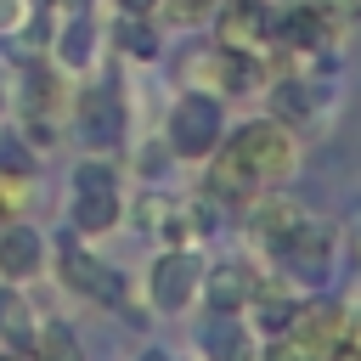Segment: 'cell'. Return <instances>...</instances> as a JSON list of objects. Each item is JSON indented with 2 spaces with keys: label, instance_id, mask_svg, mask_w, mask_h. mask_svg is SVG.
<instances>
[{
  "label": "cell",
  "instance_id": "6da1fadb",
  "mask_svg": "<svg viewBox=\"0 0 361 361\" xmlns=\"http://www.w3.org/2000/svg\"><path fill=\"white\" fill-rule=\"evenodd\" d=\"M288 169H293V135H288L276 118H254V124H243V130L226 141V152H220L214 169H209V186H214L220 197H248V192H259V186L288 180Z\"/></svg>",
  "mask_w": 361,
  "mask_h": 361
},
{
  "label": "cell",
  "instance_id": "7a4b0ae2",
  "mask_svg": "<svg viewBox=\"0 0 361 361\" xmlns=\"http://www.w3.org/2000/svg\"><path fill=\"white\" fill-rule=\"evenodd\" d=\"M169 147L180 158H209L220 147V102L203 96V90H186L169 107Z\"/></svg>",
  "mask_w": 361,
  "mask_h": 361
},
{
  "label": "cell",
  "instance_id": "3957f363",
  "mask_svg": "<svg viewBox=\"0 0 361 361\" xmlns=\"http://www.w3.org/2000/svg\"><path fill=\"white\" fill-rule=\"evenodd\" d=\"M73 124H79V141L85 147H96V152H107V147H118L124 141V96H118V85H85L79 90V102H73Z\"/></svg>",
  "mask_w": 361,
  "mask_h": 361
},
{
  "label": "cell",
  "instance_id": "277c9868",
  "mask_svg": "<svg viewBox=\"0 0 361 361\" xmlns=\"http://www.w3.org/2000/svg\"><path fill=\"white\" fill-rule=\"evenodd\" d=\"M56 276H62L73 293L96 299V305H118V299H124V276H118L107 259L85 254L73 237H62V248H56Z\"/></svg>",
  "mask_w": 361,
  "mask_h": 361
},
{
  "label": "cell",
  "instance_id": "5b68a950",
  "mask_svg": "<svg viewBox=\"0 0 361 361\" xmlns=\"http://www.w3.org/2000/svg\"><path fill=\"white\" fill-rule=\"evenodd\" d=\"M147 293H152V305L158 310H186L192 305V293H197V259L186 254V248H169V254H158V265H152V276H147Z\"/></svg>",
  "mask_w": 361,
  "mask_h": 361
},
{
  "label": "cell",
  "instance_id": "8992f818",
  "mask_svg": "<svg viewBox=\"0 0 361 361\" xmlns=\"http://www.w3.org/2000/svg\"><path fill=\"white\" fill-rule=\"evenodd\" d=\"M214 34H220V51H248V56H254V51L271 39V11H265L259 0H226Z\"/></svg>",
  "mask_w": 361,
  "mask_h": 361
},
{
  "label": "cell",
  "instance_id": "52a82bcc",
  "mask_svg": "<svg viewBox=\"0 0 361 361\" xmlns=\"http://www.w3.org/2000/svg\"><path fill=\"white\" fill-rule=\"evenodd\" d=\"M276 254H282V265L293 271V276H322L327 271V254H333V226H322V220H299L282 243H276Z\"/></svg>",
  "mask_w": 361,
  "mask_h": 361
},
{
  "label": "cell",
  "instance_id": "ba28073f",
  "mask_svg": "<svg viewBox=\"0 0 361 361\" xmlns=\"http://www.w3.org/2000/svg\"><path fill=\"white\" fill-rule=\"evenodd\" d=\"M45 271V237L23 220H0V276L28 282Z\"/></svg>",
  "mask_w": 361,
  "mask_h": 361
},
{
  "label": "cell",
  "instance_id": "9c48e42d",
  "mask_svg": "<svg viewBox=\"0 0 361 361\" xmlns=\"http://www.w3.org/2000/svg\"><path fill=\"white\" fill-rule=\"evenodd\" d=\"M288 327H293V333H299L322 361H333V350L350 338V316H344L338 305H327V299H322V305H299Z\"/></svg>",
  "mask_w": 361,
  "mask_h": 361
},
{
  "label": "cell",
  "instance_id": "30bf717a",
  "mask_svg": "<svg viewBox=\"0 0 361 361\" xmlns=\"http://www.w3.org/2000/svg\"><path fill=\"white\" fill-rule=\"evenodd\" d=\"M203 299H209V310H220V316H237V310L254 299V276H248L237 259H226V265H214V271L203 276Z\"/></svg>",
  "mask_w": 361,
  "mask_h": 361
},
{
  "label": "cell",
  "instance_id": "8fae6325",
  "mask_svg": "<svg viewBox=\"0 0 361 361\" xmlns=\"http://www.w3.org/2000/svg\"><path fill=\"white\" fill-rule=\"evenodd\" d=\"M118 214H124L118 192H73V209H68L73 231H113Z\"/></svg>",
  "mask_w": 361,
  "mask_h": 361
},
{
  "label": "cell",
  "instance_id": "7c38bea8",
  "mask_svg": "<svg viewBox=\"0 0 361 361\" xmlns=\"http://www.w3.org/2000/svg\"><path fill=\"white\" fill-rule=\"evenodd\" d=\"M276 39L293 45V51H316V45H327V17H322L316 6H293V11L276 23Z\"/></svg>",
  "mask_w": 361,
  "mask_h": 361
},
{
  "label": "cell",
  "instance_id": "4fadbf2b",
  "mask_svg": "<svg viewBox=\"0 0 361 361\" xmlns=\"http://www.w3.org/2000/svg\"><path fill=\"white\" fill-rule=\"evenodd\" d=\"M0 333H6V344L11 350H34V310H28V299H23V288H6L0 293Z\"/></svg>",
  "mask_w": 361,
  "mask_h": 361
},
{
  "label": "cell",
  "instance_id": "5bb4252c",
  "mask_svg": "<svg viewBox=\"0 0 361 361\" xmlns=\"http://www.w3.org/2000/svg\"><path fill=\"white\" fill-rule=\"evenodd\" d=\"M203 350H209V361H248V333L237 327V316L214 310V322L203 327Z\"/></svg>",
  "mask_w": 361,
  "mask_h": 361
},
{
  "label": "cell",
  "instance_id": "9a60e30c",
  "mask_svg": "<svg viewBox=\"0 0 361 361\" xmlns=\"http://www.w3.org/2000/svg\"><path fill=\"white\" fill-rule=\"evenodd\" d=\"M299 220H305V209H299L293 197H271V203H259V209H254V226H259V237H265L271 248H276Z\"/></svg>",
  "mask_w": 361,
  "mask_h": 361
},
{
  "label": "cell",
  "instance_id": "2e32d148",
  "mask_svg": "<svg viewBox=\"0 0 361 361\" xmlns=\"http://www.w3.org/2000/svg\"><path fill=\"white\" fill-rule=\"evenodd\" d=\"M90 51H96V28H90V17H85V11H73V17H68V28L56 34V56H62L68 68H85V62H90Z\"/></svg>",
  "mask_w": 361,
  "mask_h": 361
},
{
  "label": "cell",
  "instance_id": "e0dca14e",
  "mask_svg": "<svg viewBox=\"0 0 361 361\" xmlns=\"http://www.w3.org/2000/svg\"><path fill=\"white\" fill-rule=\"evenodd\" d=\"M34 361H85V355H79V338L62 322H45L34 333Z\"/></svg>",
  "mask_w": 361,
  "mask_h": 361
},
{
  "label": "cell",
  "instance_id": "ac0fdd59",
  "mask_svg": "<svg viewBox=\"0 0 361 361\" xmlns=\"http://www.w3.org/2000/svg\"><path fill=\"white\" fill-rule=\"evenodd\" d=\"M271 107H276V118H305L316 107V96H310V85L282 79V85H271Z\"/></svg>",
  "mask_w": 361,
  "mask_h": 361
},
{
  "label": "cell",
  "instance_id": "d6986e66",
  "mask_svg": "<svg viewBox=\"0 0 361 361\" xmlns=\"http://www.w3.org/2000/svg\"><path fill=\"white\" fill-rule=\"evenodd\" d=\"M73 192H118V175L107 158H85L73 164Z\"/></svg>",
  "mask_w": 361,
  "mask_h": 361
},
{
  "label": "cell",
  "instance_id": "ffe728a7",
  "mask_svg": "<svg viewBox=\"0 0 361 361\" xmlns=\"http://www.w3.org/2000/svg\"><path fill=\"white\" fill-rule=\"evenodd\" d=\"M118 45H124L130 56H141V62L158 56V39H152V28H147L141 17H124V23H118Z\"/></svg>",
  "mask_w": 361,
  "mask_h": 361
},
{
  "label": "cell",
  "instance_id": "44dd1931",
  "mask_svg": "<svg viewBox=\"0 0 361 361\" xmlns=\"http://www.w3.org/2000/svg\"><path fill=\"white\" fill-rule=\"evenodd\" d=\"M23 203H28V175L0 169V220H17V214H23Z\"/></svg>",
  "mask_w": 361,
  "mask_h": 361
},
{
  "label": "cell",
  "instance_id": "7402d4cb",
  "mask_svg": "<svg viewBox=\"0 0 361 361\" xmlns=\"http://www.w3.org/2000/svg\"><path fill=\"white\" fill-rule=\"evenodd\" d=\"M265 361H322V355H316V350H310V344H305V338H299L293 327H282V333L271 338V350H265Z\"/></svg>",
  "mask_w": 361,
  "mask_h": 361
},
{
  "label": "cell",
  "instance_id": "603a6c76",
  "mask_svg": "<svg viewBox=\"0 0 361 361\" xmlns=\"http://www.w3.org/2000/svg\"><path fill=\"white\" fill-rule=\"evenodd\" d=\"M288 322H293V305H288L282 293H265V299H259V327H265V333H282Z\"/></svg>",
  "mask_w": 361,
  "mask_h": 361
},
{
  "label": "cell",
  "instance_id": "cb8c5ba5",
  "mask_svg": "<svg viewBox=\"0 0 361 361\" xmlns=\"http://www.w3.org/2000/svg\"><path fill=\"white\" fill-rule=\"evenodd\" d=\"M203 11H209V0H169V17L175 23H197Z\"/></svg>",
  "mask_w": 361,
  "mask_h": 361
},
{
  "label": "cell",
  "instance_id": "d4e9b609",
  "mask_svg": "<svg viewBox=\"0 0 361 361\" xmlns=\"http://www.w3.org/2000/svg\"><path fill=\"white\" fill-rule=\"evenodd\" d=\"M23 17H28V6H23V0H0V28H17Z\"/></svg>",
  "mask_w": 361,
  "mask_h": 361
},
{
  "label": "cell",
  "instance_id": "484cf974",
  "mask_svg": "<svg viewBox=\"0 0 361 361\" xmlns=\"http://www.w3.org/2000/svg\"><path fill=\"white\" fill-rule=\"evenodd\" d=\"M118 6H124V17H147L158 0H118Z\"/></svg>",
  "mask_w": 361,
  "mask_h": 361
},
{
  "label": "cell",
  "instance_id": "4316f807",
  "mask_svg": "<svg viewBox=\"0 0 361 361\" xmlns=\"http://www.w3.org/2000/svg\"><path fill=\"white\" fill-rule=\"evenodd\" d=\"M135 361H175V355H169V350H141Z\"/></svg>",
  "mask_w": 361,
  "mask_h": 361
},
{
  "label": "cell",
  "instance_id": "83f0119b",
  "mask_svg": "<svg viewBox=\"0 0 361 361\" xmlns=\"http://www.w3.org/2000/svg\"><path fill=\"white\" fill-rule=\"evenodd\" d=\"M0 361H34L28 350H0Z\"/></svg>",
  "mask_w": 361,
  "mask_h": 361
},
{
  "label": "cell",
  "instance_id": "f1b7e54d",
  "mask_svg": "<svg viewBox=\"0 0 361 361\" xmlns=\"http://www.w3.org/2000/svg\"><path fill=\"white\" fill-rule=\"evenodd\" d=\"M62 6H73V11H85V6H90V0H62Z\"/></svg>",
  "mask_w": 361,
  "mask_h": 361
},
{
  "label": "cell",
  "instance_id": "f546056e",
  "mask_svg": "<svg viewBox=\"0 0 361 361\" xmlns=\"http://www.w3.org/2000/svg\"><path fill=\"white\" fill-rule=\"evenodd\" d=\"M0 107H6V90H0Z\"/></svg>",
  "mask_w": 361,
  "mask_h": 361
}]
</instances>
